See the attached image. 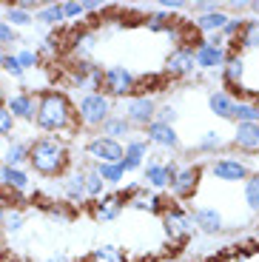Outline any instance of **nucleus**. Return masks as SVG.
Masks as SVG:
<instances>
[{"label":"nucleus","instance_id":"1","mask_svg":"<svg viewBox=\"0 0 259 262\" xmlns=\"http://www.w3.org/2000/svg\"><path fill=\"white\" fill-rule=\"evenodd\" d=\"M34 125H37L43 134H54V137L74 134L80 125H77V112H74L72 97H69L66 92H57V89L40 92L37 94V114H34Z\"/></svg>","mask_w":259,"mask_h":262},{"label":"nucleus","instance_id":"2","mask_svg":"<svg viewBox=\"0 0 259 262\" xmlns=\"http://www.w3.org/2000/svg\"><path fill=\"white\" fill-rule=\"evenodd\" d=\"M29 165L34 174L46 180H57L72 168V151H69V140L54 137V134H43L29 143Z\"/></svg>","mask_w":259,"mask_h":262},{"label":"nucleus","instance_id":"3","mask_svg":"<svg viewBox=\"0 0 259 262\" xmlns=\"http://www.w3.org/2000/svg\"><path fill=\"white\" fill-rule=\"evenodd\" d=\"M74 112H77V125L89 131H100V125L114 114V100L105 97L103 92H89L74 103Z\"/></svg>","mask_w":259,"mask_h":262},{"label":"nucleus","instance_id":"4","mask_svg":"<svg viewBox=\"0 0 259 262\" xmlns=\"http://www.w3.org/2000/svg\"><path fill=\"white\" fill-rule=\"evenodd\" d=\"M137 83H140V74H134L125 66H109L103 69V94L117 100H128L137 94Z\"/></svg>","mask_w":259,"mask_h":262},{"label":"nucleus","instance_id":"5","mask_svg":"<svg viewBox=\"0 0 259 262\" xmlns=\"http://www.w3.org/2000/svg\"><path fill=\"white\" fill-rule=\"evenodd\" d=\"M162 228H165V236H168L171 243H188L191 236H194V220H191V211L185 205H168V208L162 211Z\"/></svg>","mask_w":259,"mask_h":262},{"label":"nucleus","instance_id":"6","mask_svg":"<svg viewBox=\"0 0 259 262\" xmlns=\"http://www.w3.org/2000/svg\"><path fill=\"white\" fill-rule=\"evenodd\" d=\"M200 183H202V165H197V163L180 165V171L174 174V180H171V185H168L174 203L180 205V203L194 200V194L200 191Z\"/></svg>","mask_w":259,"mask_h":262},{"label":"nucleus","instance_id":"7","mask_svg":"<svg viewBox=\"0 0 259 262\" xmlns=\"http://www.w3.org/2000/svg\"><path fill=\"white\" fill-rule=\"evenodd\" d=\"M69 83L83 94L103 92V66H97L94 60H74L69 69Z\"/></svg>","mask_w":259,"mask_h":262},{"label":"nucleus","instance_id":"8","mask_svg":"<svg viewBox=\"0 0 259 262\" xmlns=\"http://www.w3.org/2000/svg\"><path fill=\"white\" fill-rule=\"evenodd\" d=\"M162 72L168 74L171 80H188L197 74V60H194V43H182L174 46L162 63Z\"/></svg>","mask_w":259,"mask_h":262},{"label":"nucleus","instance_id":"9","mask_svg":"<svg viewBox=\"0 0 259 262\" xmlns=\"http://www.w3.org/2000/svg\"><path fill=\"white\" fill-rule=\"evenodd\" d=\"M157 105H160V100H157L154 94H134V97L125 100L123 117L131 123V128H134V131H137V128L143 131L148 123H154Z\"/></svg>","mask_w":259,"mask_h":262},{"label":"nucleus","instance_id":"10","mask_svg":"<svg viewBox=\"0 0 259 262\" xmlns=\"http://www.w3.org/2000/svg\"><path fill=\"white\" fill-rule=\"evenodd\" d=\"M208 171H211L220 183H245L253 174L251 165H248L245 160L233 157V154H222V157L211 160V163H208Z\"/></svg>","mask_w":259,"mask_h":262},{"label":"nucleus","instance_id":"11","mask_svg":"<svg viewBox=\"0 0 259 262\" xmlns=\"http://www.w3.org/2000/svg\"><path fill=\"white\" fill-rule=\"evenodd\" d=\"M125 205H128V196L123 191H105L100 200L89 203V208H91V214H94L97 223H117L123 216Z\"/></svg>","mask_w":259,"mask_h":262},{"label":"nucleus","instance_id":"12","mask_svg":"<svg viewBox=\"0 0 259 262\" xmlns=\"http://www.w3.org/2000/svg\"><path fill=\"white\" fill-rule=\"evenodd\" d=\"M83 151L91 157V163H120L123 160V143L103 137V134H91L85 140Z\"/></svg>","mask_w":259,"mask_h":262},{"label":"nucleus","instance_id":"13","mask_svg":"<svg viewBox=\"0 0 259 262\" xmlns=\"http://www.w3.org/2000/svg\"><path fill=\"white\" fill-rule=\"evenodd\" d=\"M148 140L143 137V134H131L128 140L123 143V160H120V168L125 171V174H131V171H143L145 160H148Z\"/></svg>","mask_w":259,"mask_h":262},{"label":"nucleus","instance_id":"14","mask_svg":"<svg viewBox=\"0 0 259 262\" xmlns=\"http://www.w3.org/2000/svg\"><path fill=\"white\" fill-rule=\"evenodd\" d=\"M3 105L9 108L14 123H34V114H37V94L14 92V94H9V97H3Z\"/></svg>","mask_w":259,"mask_h":262},{"label":"nucleus","instance_id":"15","mask_svg":"<svg viewBox=\"0 0 259 262\" xmlns=\"http://www.w3.org/2000/svg\"><path fill=\"white\" fill-rule=\"evenodd\" d=\"M143 137L148 140V145H154V148H160V151H182V140H180L174 125L148 123L143 128Z\"/></svg>","mask_w":259,"mask_h":262},{"label":"nucleus","instance_id":"16","mask_svg":"<svg viewBox=\"0 0 259 262\" xmlns=\"http://www.w3.org/2000/svg\"><path fill=\"white\" fill-rule=\"evenodd\" d=\"M222 85L228 89V94H240L236 100H242V83H245V54H228L225 66H222Z\"/></svg>","mask_w":259,"mask_h":262},{"label":"nucleus","instance_id":"17","mask_svg":"<svg viewBox=\"0 0 259 262\" xmlns=\"http://www.w3.org/2000/svg\"><path fill=\"white\" fill-rule=\"evenodd\" d=\"M194 60H197V72H222V66L228 60V49H217L205 40H197Z\"/></svg>","mask_w":259,"mask_h":262},{"label":"nucleus","instance_id":"18","mask_svg":"<svg viewBox=\"0 0 259 262\" xmlns=\"http://www.w3.org/2000/svg\"><path fill=\"white\" fill-rule=\"evenodd\" d=\"M63 183H60V194L69 200L72 205H89V196H85V171L83 165L80 168H72V171H66Z\"/></svg>","mask_w":259,"mask_h":262},{"label":"nucleus","instance_id":"19","mask_svg":"<svg viewBox=\"0 0 259 262\" xmlns=\"http://www.w3.org/2000/svg\"><path fill=\"white\" fill-rule=\"evenodd\" d=\"M143 185L148 191H154V194L168 191L171 177H168V171H165V160L151 157V154H148V160H145V165H143Z\"/></svg>","mask_w":259,"mask_h":262},{"label":"nucleus","instance_id":"20","mask_svg":"<svg viewBox=\"0 0 259 262\" xmlns=\"http://www.w3.org/2000/svg\"><path fill=\"white\" fill-rule=\"evenodd\" d=\"M191 211V220H194V228L202 231V234H222L225 231V220H222L220 208L214 205H197Z\"/></svg>","mask_w":259,"mask_h":262},{"label":"nucleus","instance_id":"21","mask_svg":"<svg viewBox=\"0 0 259 262\" xmlns=\"http://www.w3.org/2000/svg\"><path fill=\"white\" fill-rule=\"evenodd\" d=\"M231 145L242 154H259V123H236Z\"/></svg>","mask_w":259,"mask_h":262},{"label":"nucleus","instance_id":"22","mask_svg":"<svg viewBox=\"0 0 259 262\" xmlns=\"http://www.w3.org/2000/svg\"><path fill=\"white\" fill-rule=\"evenodd\" d=\"M29 143L32 140H20V137H9L6 140V151L0 154L3 157V165H12V168H26L29 163Z\"/></svg>","mask_w":259,"mask_h":262},{"label":"nucleus","instance_id":"23","mask_svg":"<svg viewBox=\"0 0 259 262\" xmlns=\"http://www.w3.org/2000/svg\"><path fill=\"white\" fill-rule=\"evenodd\" d=\"M236 52H240V54L259 52V17H245L242 34L236 37Z\"/></svg>","mask_w":259,"mask_h":262},{"label":"nucleus","instance_id":"24","mask_svg":"<svg viewBox=\"0 0 259 262\" xmlns=\"http://www.w3.org/2000/svg\"><path fill=\"white\" fill-rule=\"evenodd\" d=\"M97 134H103V137H111V140H117V143H123V140H128L131 134H134V128H131V123L123 117V114H117V112H114L103 125H100Z\"/></svg>","mask_w":259,"mask_h":262},{"label":"nucleus","instance_id":"25","mask_svg":"<svg viewBox=\"0 0 259 262\" xmlns=\"http://www.w3.org/2000/svg\"><path fill=\"white\" fill-rule=\"evenodd\" d=\"M97 37L100 32L94 26L91 29H83L80 34H74V43H72V57L74 60H91V52L97 46Z\"/></svg>","mask_w":259,"mask_h":262},{"label":"nucleus","instance_id":"26","mask_svg":"<svg viewBox=\"0 0 259 262\" xmlns=\"http://www.w3.org/2000/svg\"><path fill=\"white\" fill-rule=\"evenodd\" d=\"M3 185H6L12 194H29V191H32V177H29L26 168L3 165Z\"/></svg>","mask_w":259,"mask_h":262},{"label":"nucleus","instance_id":"27","mask_svg":"<svg viewBox=\"0 0 259 262\" xmlns=\"http://www.w3.org/2000/svg\"><path fill=\"white\" fill-rule=\"evenodd\" d=\"M0 20H3V23H9L14 32H20V29H32V26H34V14H29V12H23V9H17L14 3L0 6Z\"/></svg>","mask_w":259,"mask_h":262},{"label":"nucleus","instance_id":"28","mask_svg":"<svg viewBox=\"0 0 259 262\" xmlns=\"http://www.w3.org/2000/svg\"><path fill=\"white\" fill-rule=\"evenodd\" d=\"M228 17L231 14L225 12V9H220V12H211V14H202V17H194V29L200 34H220L222 32V26L228 23Z\"/></svg>","mask_w":259,"mask_h":262},{"label":"nucleus","instance_id":"29","mask_svg":"<svg viewBox=\"0 0 259 262\" xmlns=\"http://www.w3.org/2000/svg\"><path fill=\"white\" fill-rule=\"evenodd\" d=\"M228 120H233V123H259V103L256 100H248V97L233 100Z\"/></svg>","mask_w":259,"mask_h":262},{"label":"nucleus","instance_id":"30","mask_svg":"<svg viewBox=\"0 0 259 262\" xmlns=\"http://www.w3.org/2000/svg\"><path fill=\"white\" fill-rule=\"evenodd\" d=\"M34 20H37L43 29H57L60 23H66L63 3H40V9L34 12Z\"/></svg>","mask_w":259,"mask_h":262},{"label":"nucleus","instance_id":"31","mask_svg":"<svg viewBox=\"0 0 259 262\" xmlns=\"http://www.w3.org/2000/svg\"><path fill=\"white\" fill-rule=\"evenodd\" d=\"M225 134L222 131H205L200 140H197V145H191V151L194 154H211V157H217V151L225 148Z\"/></svg>","mask_w":259,"mask_h":262},{"label":"nucleus","instance_id":"32","mask_svg":"<svg viewBox=\"0 0 259 262\" xmlns=\"http://www.w3.org/2000/svg\"><path fill=\"white\" fill-rule=\"evenodd\" d=\"M233 100H236V97H231L225 89H214V92H208V108H211V114H214V117L228 120Z\"/></svg>","mask_w":259,"mask_h":262},{"label":"nucleus","instance_id":"33","mask_svg":"<svg viewBox=\"0 0 259 262\" xmlns=\"http://www.w3.org/2000/svg\"><path fill=\"white\" fill-rule=\"evenodd\" d=\"M94 171L100 174V180L105 183V188H120L125 180V171L120 168V163H94Z\"/></svg>","mask_w":259,"mask_h":262},{"label":"nucleus","instance_id":"34","mask_svg":"<svg viewBox=\"0 0 259 262\" xmlns=\"http://www.w3.org/2000/svg\"><path fill=\"white\" fill-rule=\"evenodd\" d=\"M83 171H85V196H89V203H94V200H100L109 188H105V183L100 180V174L94 171V163H85Z\"/></svg>","mask_w":259,"mask_h":262},{"label":"nucleus","instance_id":"35","mask_svg":"<svg viewBox=\"0 0 259 262\" xmlns=\"http://www.w3.org/2000/svg\"><path fill=\"white\" fill-rule=\"evenodd\" d=\"M242 196H245V205L253 211V214H259V171H253L251 177L242 183Z\"/></svg>","mask_w":259,"mask_h":262},{"label":"nucleus","instance_id":"36","mask_svg":"<svg viewBox=\"0 0 259 262\" xmlns=\"http://www.w3.org/2000/svg\"><path fill=\"white\" fill-rule=\"evenodd\" d=\"M171 20L174 17H171L168 12H162V9H148V14H145V29L154 32V34H165Z\"/></svg>","mask_w":259,"mask_h":262},{"label":"nucleus","instance_id":"37","mask_svg":"<svg viewBox=\"0 0 259 262\" xmlns=\"http://www.w3.org/2000/svg\"><path fill=\"white\" fill-rule=\"evenodd\" d=\"M26 220H29V214H26V211H20V208H9L6 223H3V231H6L9 236H17L20 231L26 228Z\"/></svg>","mask_w":259,"mask_h":262},{"label":"nucleus","instance_id":"38","mask_svg":"<svg viewBox=\"0 0 259 262\" xmlns=\"http://www.w3.org/2000/svg\"><path fill=\"white\" fill-rule=\"evenodd\" d=\"M14 57H17V63H20V69L23 72H34V69H40V54H37V49H32V46H23V49H17L14 52Z\"/></svg>","mask_w":259,"mask_h":262},{"label":"nucleus","instance_id":"39","mask_svg":"<svg viewBox=\"0 0 259 262\" xmlns=\"http://www.w3.org/2000/svg\"><path fill=\"white\" fill-rule=\"evenodd\" d=\"M177 120H180V105H177V103H160V105H157L154 123H162V125H174Z\"/></svg>","mask_w":259,"mask_h":262},{"label":"nucleus","instance_id":"40","mask_svg":"<svg viewBox=\"0 0 259 262\" xmlns=\"http://www.w3.org/2000/svg\"><path fill=\"white\" fill-rule=\"evenodd\" d=\"M89 262H125L123 251H117L114 245H100L97 251H91Z\"/></svg>","mask_w":259,"mask_h":262},{"label":"nucleus","instance_id":"41","mask_svg":"<svg viewBox=\"0 0 259 262\" xmlns=\"http://www.w3.org/2000/svg\"><path fill=\"white\" fill-rule=\"evenodd\" d=\"M242 26H245V17H228V23L222 26V37H225V43H231V40H236L242 34Z\"/></svg>","mask_w":259,"mask_h":262},{"label":"nucleus","instance_id":"42","mask_svg":"<svg viewBox=\"0 0 259 262\" xmlns=\"http://www.w3.org/2000/svg\"><path fill=\"white\" fill-rule=\"evenodd\" d=\"M14 125H17V123H14V117L9 114L6 105L0 103V140H9V137H12V134H14Z\"/></svg>","mask_w":259,"mask_h":262},{"label":"nucleus","instance_id":"43","mask_svg":"<svg viewBox=\"0 0 259 262\" xmlns=\"http://www.w3.org/2000/svg\"><path fill=\"white\" fill-rule=\"evenodd\" d=\"M0 69H3L9 77H14V80H26V72L20 69L17 57H14V52H6V60H3V66H0Z\"/></svg>","mask_w":259,"mask_h":262},{"label":"nucleus","instance_id":"44","mask_svg":"<svg viewBox=\"0 0 259 262\" xmlns=\"http://www.w3.org/2000/svg\"><path fill=\"white\" fill-rule=\"evenodd\" d=\"M17 43H20V32H14L9 23H3V20H0V46L9 52V46H17Z\"/></svg>","mask_w":259,"mask_h":262},{"label":"nucleus","instance_id":"45","mask_svg":"<svg viewBox=\"0 0 259 262\" xmlns=\"http://www.w3.org/2000/svg\"><path fill=\"white\" fill-rule=\"evenodd\" d=\"M194 12V17H202V14H211V12H220L222 3L220 0H194V6H188Z\"/></svg>","mask_w":259,"mask_h":262},{"label":"nucleus","instance_id":"46","mask_svg":"<svg viewBox=\"0 0 259 262\" xmlns=\"http://www.w3.org/2000/svg\"><path fill=\"white\" fill-rule=\"evenodd\" d=\"M63 17H66V20H80V17H85V14H83V6H80V0H66V3H63Z\"/></svg>","mask_w":259,"mask_h":262},{"label":"nucleus","instance_id":"47","mask_svg":"<svg viewBox=\"0 0 259 262\" xmlns=\"http://www.w3.org/2000/svg\"><path fill=\"white\" fill-rule=\"evenodd\" d=\"M160 9H162V12H185V9H188V3H185V0H160Z\"/></svg>","mask_w":259,"mask_h":262},{"label":"nucleus","instance_id":"48","mask_svg":"<svg viewBox=\"0 0 259 262\" xmlns=\"http://www.w3.org/2000/svg\"><path fill=\"white\" fill-rule=\"evenodd\" d=\"M80 6H83V14H97V12H105L103 0H80Z\"/></svg>","mask_w":259,"mask_h":262},{"label":"nucleus","instance_id":"49","mask_svg":"<svg viewBox=\"0 0 259 262\" xmlns=\"http://www.w3.org/2000/svg\"><path fill=\"white\" fill-rule=\"evenodd\" d=\"M6 214H9V203L0 200V228H3V223H6Z\"/></svg>","mask_w":259,"mask_h":262},{"label":"nucleus","instance_id":"50","mask_svg":"<svg viewBox=\"0 0 259 262\" xmlns=\"http://www.w3.org/2000/svg\"><path fill=\"white\" fill-rule=\"evenodd\" d=\"M248 12L251 17H259V0H248Z\"/></svg>","mask_w":259,"mask_h":262},{"label":"nucleus","instance_id":"51","mask_svg":"<svg viewBox=\"0 0 259 262\" xmlns=\"http://www.w3.org/2000/svg\"><path fill=\"white\" fill-rule=\"evenodd\" d=\"M46 262H72V259H69L66 254H52V256H49Z\"/></svg>","mask_w":259,"mask_h":262},{"label":"nucleus","instance_id":"52","mask_svg":"<svg viewBox=\"0 0 259 262\" xmlns=\"http://www.w3.org/2000/svg\"><path fill=\"white\" fill-rule=\"evenodd\" d=\"M3 60H6V49L0 46V66H3Z\"/></svg>","mask_w":259,"mask_h":262},{"label":"nucleus","instance_id":"53","mask_svg":"<svg viewBox=\"0 0 259 262\" xmlns=\"http://www.w3.org/2000/svg\"><path fill=\"white\" fill-rule=\"evenodd\" d=\"M0 185H3V165H0Z\"/></svg>","mask_w":259,"mask_h":262},{"label":"nucleus","instance_id":"54","mask_svg":"<svg viewBox=\"0 0 259 262\" xmlns=\"http://www.w3.org/2000/svg\"><path fill=\"white\" fill-rule=\"evenodd\" d=\"M0 165H3V157H0Z\"/></svg>","mask_w":259,"mask_h":262}]
</instances>
